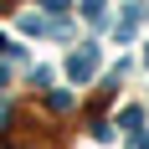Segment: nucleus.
<instances>
[{"label": "nucleus", "mask_w": 149, "mask_h": 149, "mask_svg": "<svg viewBox=\"0 0 149 149\" xmlns=\"http://www.w3.org/2000/svg\"><path fill=\"white\" fill-rule=\"evenodd\" d=\"M67 72H72V82H88L93 72H98V46H82V52H72V62H67Z\"/></svg>", "instance_id": "nucleus-1"}, {"label": "nucleus", "mask_w": 149, "mask_h": 149, "mask_svg": "<svg viewBox=\"0 0 149 149\" xmlns=\"http://www.w3.org/2000/svg\"><path fill=\"white\" fill-rule=\"evenodd\" d=\"M41 10H46V15H62V10H67V0H46Z\"/></svg>", "instance_id": "nucleus-3"}, {"label": "nucleus", "mask_w": 149, "mask_h": 149, "mask_svg": "<svg viewBox=\"0 0 149 149\" xmlns=\"http://www.w3.org/2000/svg\"><path fill=\"white\" fill-rule=\"evenodd\" d=\"M144 62H149V52H144Z\"/></svg>", "instance_id": "nucleus-4"}, {"label": "nucleus", "mask_w": 149, "mask_h": 149, "mask_svg": "<svg viewBox=\"0 0 149 149\" xmlns=\"http://www.w3.org/2000/svg\"><path fill=\"white\" fill-rule=\"evenodd\" d=\"M82 15L88 21H103V0H82Z\"/></svg>", "instance_id": "nucleus-2"}]
</instances>
